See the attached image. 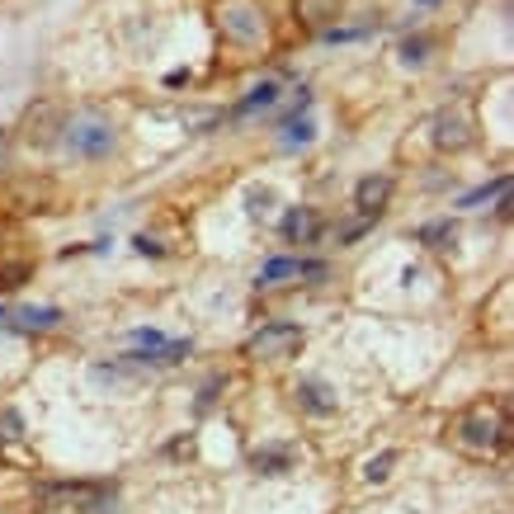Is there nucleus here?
<instances>
[{"instance_id":"1","label":"nucleus","mask_w":514,"mask_h":514,"mask_svg":"<svg viewBox=\"0 0 514 514\" xmlns=\"http://www.w3.org/2000/svg\"><path fill=\"white\" fill-rule=\"evenodd\" d=\"M509 401H477L463 410L458 420V439L472 448V454H496V448H509Z\"/></svg>"},{"instance_id":"2","label":"nucleus","mask_w":514,"mask_h":514,"mask_svg":"<svg viewBox=\"0 0 514 514\" xmlns=\"http://www.w3.org/2000/svg\"><path fill=\"white\" fill-rule=\"evenodd\" d=\"M61 147L80 161H105L118 151V128L99 114H80V118L61 123Z\"/></svg>"},{"instance_id":"3","label":"nucleus","mask_w":514,"mask_h":514,"mask_svg":"<svg viewBox=\"0 0 514 514\" xmlns=\"http://www.w3.org/2000/svg\"><path fill=\"white\" fill-rule=\"evenodd\" d=\"M302 349V326L293 321H264L260 331L245 340V359L255 363H288Z\"/></svg>"},{"instance_id":"4","label":"nucleus","mask_w":514,"mask_h":514,"mask_svg":"<svg viewBox=\"0 0 514 514\" xmlns=\"http://www.w3.org/2000/svg\"><path fill=\"white\" fill-rule=\"evenodd\" d=\"M105 500V486L95 482H48V486H33V505L38 509H76V514H90Z\"/></svg>"},{"instance_id":"5","label":"nucleus","mask_w":514,"mask_h":514,"mask_svg":"<svg viewBox=\"0 0 514 514\" xmlns=\"http://www.w3.org/2000/svg\"><path fill=\"white\" fill-rule=\"evenodd\" d=\"M217 29H222V38H227V43H236V48H260V43H264V14L251 10V5H222Z\"/></svg>"},{"instance_id":"6","label":"nucleus","mask_w":514,"mask_h":514,"mask_svg":"<svg viewBox=\"0 0 514 514\" xmlns=\"http://www.w3.org/2000/svg\"><path fill=\"white\" fill-rule=\"evenodd\" d=\"M326 274V264L321 260H298V255H274V260H264V270H260V288H279V283H298V279H312L321 283Z\"/></svg>"},{"instance_id":"7","label":"nucleus","mask_w":514,"mask_h":514,"mask_svg":"<svg viewBox=\"0 0 514 514\" xmlns=\"http://www.w3.org/2000/svg\"><path fill=\"white\" fill-rule=\"evenodd\" d=\"M477 142V123H472L467 109H444L435 118V147L439 151H467Z\"/></svg>"},{"instance_id":"8","label":"nucleus","mask_w":514,"mask_h":514,"mask_svg":"<svg viewBox=\"0 0 514 514\" xmlns=\"http://www.w3.org/2000/svg\"><path fill=\"white\" fill-rule=\"evenodd\" d=\"M392 175H363L359 184H354V208L363 213V217H382L387 213V198H392Z\"/></svg>"},{"instance_id":"9","label":"nucleus","mask_w":514,"mask_h":514,"mask_svg":"<svg viewBox=\"0 0 514 514\" xmlns=\"http://www.w3.org/2000/svg\"><path fill=\"white\" fill-rule=\"evenodd\" d=\"M279 232H283L288 245H317L321 232H326V217H321L317 208H288V217H283Z\"/></svg>"},{"instance_id":"10","label":"nucleus","mask_w":514,"mask_h":514,"mask_svg":"<svg viewBox=\"0 0 514 514\" xmlns=\"http://www.w3.org/2000/svg\"><path fill=\"white\" fill-rule=\"evenodd\" d=\"M61 321H67V317H61L57 307H10V317H5L10 331H24V335H33V331H57Z\"/></svg>"},{"instance_id":"11","label":"nucleus","mask_w":514,"mask_h":514,"mask_svg":"<svg viewBox=\"0 0 514 514\" xmlns=\"http://www.w3.org/2000/svg\"><path fill=\"white\" fill-rule=\"evenodd\" d=\"M293 401H298V410H307V416H331L335 410V392L326 382H317V378H302L293 387Z\"/></svg>"},{"instance_id":"12","label":"nucleus","mask_w":514,"mask_h":514,"mask_svg":"<svg viewBox=\"0 0 514 514\" xmlns=\"http://www.w3.org/2000/svg\"><path fill=\"white\" fill-rule=\"evenodd\" d=\"M251 467L260 477H283V472H293V444H260L251 454Z\"/></svg>"},{"instance_id":"13","label":"nucleus","mask_w":514,"mask_h":514,"mask_svg":"<svg viewBox=\"0 0 514 514\" xmlns=\"http://www.w3.org/2000/svg\"><path fill=\"white\" fill-rule=\"evenodd\" d=\"M454 236H458V222H448V217L425 222V227L416 232V241H420V245H429V251H448V245H454Z\"/></svg>"},{"instance_id":"14","label":"nucleus","mask_w":514,"mask_h":514,"mask_svg":"<svg viewBox=\"0 0 514 514\" xmlns=\"http://www.w3.org/2000/svg\"><path fill=\"white\" fill-rule=\"evenodd\" d=\"M298 14L307 19V24H331V19L340 14V0H298Z\"/></svg>"},{"instance_id":"15","label":"nucleus","mask_w":514,"mask_h":514,"mask_svg":"<svg viewBox=\"0 0 514 514\" xmlns=\"http://www.w3.org/2000/svg\"><path fill=\"white\" fill-rule=\"evenodd\" d=\"M274 99H279V80H260V86L241 99V109L236 114H255V109H274Z\"/></svg>"},{"instance_id":"16","label":"nucleus","mask_w":514,"mask_h":514,"mask_svg":"<svg viewBox=\"0 0 514 514\" xmlns=\"http://www.w3.org/2000/svg\"><path fill=\"white\" fill-rule=\"evenodd\" d=\"M509 189V175H496L491 184H482V189H472V194H463L458 198V208H482V203H491V198H500Z\"/></svg>"},{"instance_id":"17","label":"nucleus","mask_w":514,"mask_h":514,"mask_svg":"<svg viewBox=\"0 0 514 514\" xmlns=\"http://www.w3.org/2000/svg\"><path fill=\"white\" fill-rule=\"evenodd\" d=\"M397 463H401V454H397V448H387V454H378V458L363 463V477H368V482H387Z\"/></svg>"},{"instance_id":"18","label":"nucleus","mask_w":514,"mask_h":514,"mask_svg":"<svg viewBox=\"0 0 514 514\" xmlns=\"http://www.w3.org/2000/svg\"><path fill=\"white\" fill-rule=\"evenodd\" d=\"M425 52H429V38H406V43H401L406 61H425Z\"/></svg>"},{"instance_id":"19","label":"nucleus","mask_w":514,"mask_h":514,"mask_svg":"<svg viewBox=\"0 0 514 514\" xmlns=\"http://www.w3.org/2000/svg\"><path fill=\"white\" fill-rule=\"evenodd\" d=\"M312 123H293V128H288V147H307V142H312Z\"/></svg>"},{"instance_id":"20","label":"nucleus","mask_w":514,"mask_h":514,"mask_svg":"<svg viewBox=\"0 0 514 514\" xmlns=\"http://www.w3.org/2000/svg\"><path fill=\"white\" fill-rule=\"evenodd\" d=\"M245 203H251L255 217H264V213H270V203H274V194L270 189H251V198H245Z\"/></svg>"},{"instance_id":"21","label":"nucleus","mask_w":514,"mask_h":514,"mask_svg":"<svg viewBox=\"0 0 514 514\" xmlns=\"http://www.w3.org/2000/svg\"><path fill=\"white\" fill-rule=\"evenodd\" d=\"M19 279H29V264H10V270L0 264V288H14Z\"/></svg>"},{"instance_id":"22","label":"nucleus","mask_w":514,"mask_h":514,"mask_svg":"<svg viewBox=\"0 0 514 514\" xmlns=\"http://www.w3.org/2000/svg\"><path fill=\"white\" fill-rule=\"evenodd\" d=\"M0 429H5L0 439H19V416H0Z\"/></svg>"},{"instance_id":"23","label":"nucleus","mask_w":514,"mask_h":514,"mask_svg":"<svg viewBox=\"0 0 514 514\" xmlns=\"http://www.w3.org/2000/svg\"><path fill=\"white\" fill-rule=\"evenodd\" d=\"M133 245H137V251H142V255H166V251H161V245H156V241H147V236H137Z\"/></svg>"},{"instance_id":"24","label":"nucleus","mask_w":514,"mask_h":514,"mask_svg":"<svg viewBox=\"0 0 514 514\" xmlns=\"http://www.w3.org/2000/svg\"><path fill=\"white\" fill-rule=\"evenodd\" d=\"M5 156H10V142H5V133H0V170H5Z\"/></svg>"},{"instance_id":"25","label":"nucleus","mask_w":514,"mask_h":514,"mask_svg":"<svg viewBox=\"0 0 514 514\" xmlns=\"http://www.w3.org/2000/svg\"><path fill=\"white\" fill-rule=\"evenodd\" d=\"M420 5H435V0H420Z\"/></svg>"}]
</instances>
